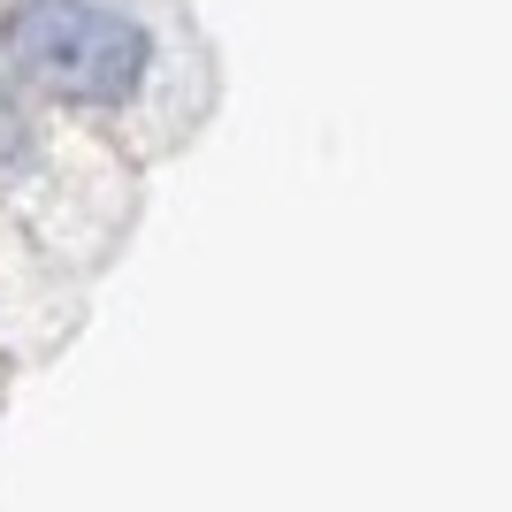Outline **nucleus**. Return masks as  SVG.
<instances>
[{
	"label": "nucleus",
	"mask_w": 512,
	"mask_h": 512,
	"mask_svg": "<svg viewBox=\"0 0 512 512\" xmlns=\"http://www.w3.org/2000/svg\"><path fill=\"white\" fill-rule=\"evenodd\" d=\"M8 62L62 100H123L146 77V31L92 0H16Z\"/></svg>",
	"instance_id": "obj_1"
},
{
	"label": "nucleus",
	"mask_w": 512,
	"mask_h": 512,
	"mask_svg": "<svg viewBox=\"0 0 512 512\" xmlns=\"http://www.w3.org/2000/svg\"><path fill=\"white\" fill-rule=\"evenodd\" d=\"M23 146V115H16V107H8V100H0V161H8V153H16Z\"/></svg>",
	"instance_id": "obj_2"
}]
</instances>
